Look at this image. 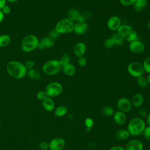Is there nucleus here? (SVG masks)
Masks as SVG:
<instances>
[{"label": "nucleus", "mask_w": 150, "mask_h": 150, "mask_svg": "<svg viewBox=\"0 0 150 150\" xmlns=\"http://www.w3.org/2000/svg\"><path fill=\"white\" fill-rule=\"evenodd\" d=\"M84 124L86 127V128H91L94 125V121L93 120L92 118L88 117L87 118L85 121H84Z\"/></svg>", "instance_id": "39"}, {"label": "nucleus", "mask_w": 150, "mask_h": 150, "mask_svg": "<svg viewBox=\"0 0 150 150\" xmlns=\"http://www.w3.org/2000/svg\"><path fill=\"white\" fill-rule=\"evenodd\" d=\"M127 71L129 75L136 78L142 76L145 72L142 63L137 61L129 63L127 66Z\"/></svg>", "instance_id": "7"}, {"label": "nucleus", "mask_w": 150, "mask_h": 150, "mask_svg": "<svg viewBox=\"0 0 150 150\" xmlns=\"http://www.w3.org/2000/svg\"><path fill=\"white\" fill-rule=\"evenodd\" d=\"M6 1L8 2H15L18 1V0H6Z\"/></svg>", "instance_id": "50"}, {"label": "nucleus", "mask_w": 150, "mask_h": 150, "mask_svg": "<svg viewBox=\"0 0 150 150\" xmlns=\"http://www.w3.org/2000/svg\"><path fill=\"white\" fill-rule=\"evenodd\" d=\"M121 25V19L119 16L117 15H113L110 16L107 22V25L108 28L110 30L113 31H117Z\"/></svg>", "instance_id": "11"}, {"label": "nucleus", "mask_w": 150, "mask_h": 150, "mask_svg": "<svg viewBox=\"0 0 150 150\" xmlns=\"http://www.w3.org/2000/svg\"><path fill=\"white\" fill-rule=\"evenodd\" d=\"M11 41V36L8 34H2L0 35V47L7 46Z\"/></svg>", "instance_id": "27"}, {"label": "nucleus", "mask_w": 150, "mask_h": 150, "mask_svg": "<svg viewBox=\"0 0 150 150\" xmlns=\"http://www.w3.org/2000/svg\"><path fill=\"white\" fill-rule=\"evenodd\" d=\"M146 79H147V80H148V84H150V74H148Z\"/></svg>", "instance_id": "49"}, {"label": "nucleus", "mask_w": 150, "mask_h": 150, "mask_svg": "<svg viewBox=\"0 0 150 150\" xmlns=\"http://www.w3.org/2000/svg\"><path fill=\"white\" fill-rule=\"evenodd\" d=\"M39 43V39L36 35H27L23 37L21 41V48L24 52H31L38 49Z\"/></svg>", "instance_id": "3"}, {"label": "nucleus", "mask_w": 150, "mask_h": 150, "mask_svg": "<svg viewBox=\"0 0 150 150\" xmlns=\"http://www.w3.org/2000/svg\"><path fill=\"white\" fill-rule=\"evenodd\" d=\"M101 111L102 113L105 116H111L114 113V108L109 105L103 107L101 110Z\"/></svg>", "instance_id": "31"}, {"label": "nucleus", "mask_w": 150, "mask_h": 150, "mask_svg": "<svg viewBox=\"0 0 150 150\" xmlns=\"http://www.w3.org/2000/svg\"><path fill=\"white\" fill-rule=\"evenodd\" d=\"M59 60L60 63H61L62 66H64L66 64L70 63V56L67 53H63Z\"/></svg>", "instance_id": "33"}, {"label": "nucleus", "mask_w": 150, "mask_h": 150, "mask_svg": "<svg viewBox=\"0 0 150 150\" xmlns=\"http://www.w3.org/2000/svg\"><path fill=\"white\" fill-rule=\"evenodd\" d=\"M129 135H130L129 132L127 129H120L118 130L115 133V137L120 141L127 139Z\"/></svg>", "instance_id": "24"}, {"label": "nucleus", "mask_w": 150, "mask_h": 150, "mask_svg": "<svg viewBox=\"0 0 150 150\" xmlns=\"http://www.w3.org/2000/svg\"><path fill=\"white\" fill-rule=\"evenodd\" d=\"M115 45L114 42L112 38H107L104 42V46L107 49H111Z\"/></svg>", "instance_id": "35"}, {"label": "nucleus", "mask_w": 150, "mask_h": 150, "mask_svg": "<svg viewBox=\"0 0 150 150\" xmlns=\"http://www.w3.org/2000/svg\"><path fill=\"white\" fill-rule=\"evenodd\" d=\"M142 134L146 140L150 141V126L145 127Z\"/></svg>", "instance_id": "36"}, {"label": "nucleus", "mask_w": 150, "mask_h": 150, "mask_svg": "<svg viewBox=\"0 0 150 150\" xmlns=\"http://www.w3.org/2000/svg\"><path fill=\"white\" fill-rule=\"evenodd\" d=\"M55 41L49 36L43 37L39 40V43L38 49L39 50H43L45 48H50L54 45Z\"/></svg>", "instance_id": "13"}, {"label": "nucleus", "mask_w": 150, "mask_h": 150, "mask_svg": "<svg viewBox=\"0 0 150 150\" xmlns=\"http://www.w3.org/2000/svg\"><path fill=\"white\" fill-rule=\"evenodd\" d=\"M113 116V120L118 125H122L124 124L127 121V117L125 113L121 111H117L114 112Z\"/></svg>", "instance_id": "16"}, {"label": "nucleus", "mask_w": 150, "mask_h": 150, "mask_svg": "<svg viewBox=\"0 0 150 150\" xmlns=\"http://www.w3.org/2000/svg\"><path fill=\"white\" fill-rule=\"evenodd\" d=\"M66 145L64 138L62 137H56L53 138L49 142V149L50 150H63Z\"/></svg>", "instance_id": "9"}, {"label": "nucleus", "mask_w": 150, "mask_h": 150, "mask_svg": "<svg viewBox=\"0 0 150 150\" xmlns=\"http://www.w3.org/2000/svg\"><path fill=\"white\" fill-rule=\"evenodd\" d=\"M111 38L114 42L115 45H116V46H121L123 44V43L124 42V37L120 33L117 32V31L115 33H114L112 35Z\"/></svg>", "instance_id": "29"}, {"label": "nucleus", "mask_w": 150, "mask_h": 150, "mask_svg": "<svg viewBox=\"0 0 150 150\" xmlns=\"http://www.w3.org/2000/svg\"><path fill=\"white\" fill-rule=\"evenodd\" d=\"M36 98L40 101H42L43 99H45L46 97H47V95L45 91V90L42 91H38L37 93H36Z\"/></svg>", "instance_id": "37"}, {"label": "nucleus", "mask_w": 150, "mask_h": 150, "mask_svg": "<svg viewBox=\"0 0 150 150\" xmlns=\"http://www.w3.org/2000/svg\"><path fill=\"white\" fill-rule=\"evenodd\" d=\"M80 13V12L77 9L74 8H70L67 12V18H68L73 22H76Z\"/></svg>", "instance_id": "22"}, {"label": "nucleus", "mask_w": 150, "mask_h": 150, "mask_svg": "<svg viewBox=\"0 0 150 150\" xmlns=\"http://www.w3.org/2000/svg\"><path fill=\"white\" fill-rule=\"evenodd\" d=\"M24 65H25V67L26 68V69L29 70V69H32L34 67L35 63L32 60H28L25 62Z\"/></svg>", "instance_id": "40"}, {"label": "nucleus", "mask_w": 150, "mask_h": 150, "mask_svg": "<svg viewBox=\"0 0 150 150\" xmlns=\"http://www.w3.org/2000/svg\"><path fill=\"white\" fill-rule=\"evenodd\" d=\"M60 34L56 30V29L54 28L53 29H51L49 32V34H48V36H49L50 38H51L53 40H56L57 39L59 36H60Z\"/></svg>", "instance_id": "34"}, {"label": "nucleus", "mask_w": 150, "mask_h": 150, "mask_svg": "<svg viewBox=\"0 0 150 150\" xmlns=\"http://www.w3.org/2000/svg\"><path fill=\"white\" fill-rule=\"evenodd\" d=\"M136 0H119L120 3L124 6L132 5Z\"/></svg>", "instance_id": "41"}, {"label": "nucleus", "mask_w": 150, "mask_h": 150, "mask_svg": "<svg viewBox=\"0 0 150 150\" xmlns=\"http://www.w3.org/2000/svg\"><path fill=\"white\" fill-rule=\"evenodd\" d=\"M87 50L86 45L84 43L82 42H79L76 43L73 49V53L74 55L78 57L81 56H84V54L86 53Z\"/></svg>", "instance_id": "14"}, {"label": "nucleus", "mask_w": 150, "mask_h": 150, "mask_svg": "<svg viewBox=\"0 0 150 150\" xmlns=\"http://www.w3.org/2000/svg\"><path fill=\"white\" fill-rule=\"evenodd\" d=\"M117 106L119 111L124 113L130 111L132 107L131 100L127 97H121L119 98L117 102Z\"/></svg>", "instance_id": "8"}, {"label": "nucleus", "mask_w": 150, "mask_h": 150, "mask_svg": "<svg viewBox=\"0 0 150 150\" xmlns=\"http://www.w3.org/2000/svg\"><path fill=\"white\" fill-rule=\"evenodd\" d=\"M145 127V122L142 118L134 117L129 121L127 129L129 135L137 137L142 134Z\"/></svg>", "instance_id": "2"}, {"label": "nucleus", "mask_w": 150, "mask_h": 150, "mask_svg": "<svg viewBox=\"0 0 150 150\" xmlns=\"http://www.w3.org/2000/svg\"><path fill=\"white\" fill-rule=\"evenodd\" d=\"M74 25V22L66 17L58 21L56 23L54 28L60 35L66 34L73 32Z\"/></svg>", "instance_id": "5"}, {"label": "nucleus", "mask_w": 150, "mask_h": 150, "mask_svg": "<svg viewBox=\"0 0 150 150\" xmlns=\"http://www.w3.org/2000/svg\"><path fill=\"white\" fill-rule=\"evenodd\" d=\"M146 122L148 126H150V112H149L146 117Z\"/></svg>", "instance_id": "47"}, {"label": "nucleus", "mask_w": 150, "mask_h": 150, "mask_svg": "<svg viewBox=\"0 0 150 150\" xmlns=\"http://www.w3.org/2000/svg\"><path fill=\"white\" fill-rule=\"evenodd\" d=\"M144 97L141 93L135 94L131 100L132 105L135 108H139L144 103Z\"/></svg>", "instance_id": "18"}, {"label": "nucleus", "mask_w": 150, "mask_h": 150, "mask_svg": "<svg viewBox=\"0 0 150 150\" xmlns=\"http://www.w3.org/2000/svg\"><path fill=\"white\" fill-rule=\"evenodd\" d=\"M108 150H125V149L124 148H123L122 146H121L119 145H115V146L111 147Z\"/></svg>", "instance_id": "44"}, {"label": "nucleus", "mask_w": 150, "mask_h": 150, "mask_svg": "<svg viewBox=\"0 0 150 150\" xmlns=\"http://www.w3.org/2000/svg\"><path fill=\"white\" fill-rule=\"evenodd\" d=\"M145 72L150 74V56L146 57L142 63Z\"/></svg>", "instance_id": "32"}, {"label": "nucleus", "mask_w": 150, "mask_h": 150, "mask_svg": "<svg viewBox=\"0 0 150 150\" xmlns=\"http://www.w3.org/2000/svg\"><path fill=\"white\" fill-rule=\"evenodd\" d=\"M8 74L15 79H21L26 76L27 69L24 63L18 60L9 62L6 67Z\"/></svg>", "instance_id": "1"}, {"label": "nucleus", "mask_w": 150, "mask_h": 150, "mask_svg": "<svg viewBox=\"0 0 150 150\" xmlns=\"http://www.w3.org/2000/svg\"><path fill=\"white\" fill-rule=\"evenodd\" d=\"M134 28L126 24H121L118 30H117V32L120 33L123 37H124L125 35H127L129 32H130Z\"/></svg>", "instance_id": "25"}, {"label": "nucleus", "mask_w": 150, "mask_h": 150, "mask_svg": "<svg viewBox=\"0 0 150 150\" xmlns=\"http://www.w3.org/2000/svg\"><path fill=\"white\" fill-rule=\"evenodd\" d=\"M125 150H143V143L138 139H133L129 141L125 148Z\"/></svg>", "instance_id": "12"}, {"label": "nucleus", "mask_w": 150, "mask_h": 150, "mask_svg": "<svg viewBox=\"0 0 150 150\" xmlns=\"http://www.w3.org/2000/svg\"><path fill=\"white\" fill-rule=\"evenodd\" d=\"M26 76L32 80H39L40 79L42 74L39 70L36 69L35 68H32L29 70H27Z\"/></svg>", "instance_id": "20"}, {"label": "nucleus", "mask_w": 150, "mask_h": 150, "mask_svg": "<svg viewBox=\"0 0 150 150\" xmlns=\"http://www.w3.org/2000/svg\"><path fill=\"white\" fill-rule=\"evenodd\" d=\"M147 4V0H136L132 5V6L135 11L140 12L146 7Z\"/></svg>", "instance_id": "21"}, {"label": "nucleus", "mask_w": 150, "mask_h": 150, "mask_svg": "<svg viewBox=\"0 0 150 150\" xmlns=\"http://www.w3.org/2000/svg\"><path fill=\"white\" fill-rule=\"evenodd\" d=\"M78 64L81 67H84L87 64V59L84 56H81L78 57Z\"/></svg>", "instance_id": "38"}, {"label": "nucleus", "mask_w": 150, "mask_h": 150, "mask_svg": "<svg viewBox=\"0 0 150 150\" xmlns=\"http://www.w3.org/2000/svg\"><path fill=\"white\" fill-rule=\"evenodd\" d=\"M5 14L2 12V11L1 10H0V23L2 22V21L5 18Z\"/></svg>", "instance_id": "45"}, {"label": "nucleus", "mask_w": 150, "mask_h": 150, "mask_svg": "<svg viewBox=\"0 0 150 150\" xmlns=\"http://www.w3.org/2000/svg\"><path fill=\"white\" fill-rule=\"evenodd\" d=\"M68 111V108L65 105H59L56 108H54V114L56 117H62L64 115H65Z\"/></svg>", "instance_id": "23"}, {"label": "nucleus", "mask_w": 150, "mask_h": 150, "mask_svg": "<svg viewBox=\"0 0 150 150\" xmlns=\"http://www.w3.org/2000/svg\"><path fill=\"white\" fill-rule=\"evenodd\" d=\"M6 0H0V10L2 8V7L5 5L6 4Z\"/></svg>", "instance_id": "46"}, {"label": "nucleus", "mask_w": 150, "mask_h": 150, "mask_svg": "<svg viewBox=\"0 0 150 150\" xmlns=\"http://www.w3.org/2000/svg\"><path fill=\"white\" fill-rule=\"evenodd\" d=\"M124 40L130 43L131 42H133L135 40L138 39V33L134 29H132L130 32H129L127 35H125L124 37Z\"/></svg>", "instance_id": "28"}, {"label": "nucleus", "mask_w": 150, "mask_h": 150, "mask_svg": "<svg viewBox=\"0 0 150 150\" xmlns=\"http://www.w3.org/2000/svg\"><path fill=\"white\" fill-rule=\"evenodd\" d=\"M63 90V86L57 81H52L48 83L45 88V91L47 96L51 98L60 96Z\"/></svg>", "instance_id": "6"}, {"label": "nucleus", "mask_w": 150, "mask_h": 150, "mask_svg": "<svg viewBox=\"0 0 150 150\" xmlns=\"http://www.w3.org/2000/svg\"><path fill=\"white\" fill-rule=\"evenodd\" d=\"M42 105L43 108L47 111H52L55 108L54 100L52 98L48 96L42 101Z\"/></svg>", "instance_id": "17"}, {"label": "nucleus", "mask_w": 150, "mask_h": 150, "mask_svg": "<svg viewBox=\"0 0 150 150\" xmlns=\"http://www.w3.org/2000/svg\"><path fill=\"white\" fill-rule=\"evenodd\" d=\"M91 17V13L90 12L88 11H84L82 13H80L76 22H81V23H84V22H86Z\"/></svg>", "instance_id": "26"}, {"label": "nucleus", "mask_w": 150, "mask_h": 150, "mask_svg": "<svg viewBox=\"0 0 150 150\" xmlns=\"http://www.w3.org/2000/svg\"><path fill=\"white\" fill-rule=\"evenodd\" d=\"M39 146L41 150H47L49 149V143L46 141H42L39 143Z\"/></svg>", "instance_id": "42"}, {"label": "nucleus", "mask_w": 150, "mask_h": 150, "mask_svg": "<svg viewBox=\"0 0 150 150\" xmlns=\"http://www.w3.org/2000/svg\"><path fill=\"white\" fill-rule=\"evenodd\" d=\"M62 69V66L59 60L50 59L46 62L42 66L43 72L49 76H53L58 74Z\"/></svg>", "instance_id": "4"}, {"label": "nucleus", "mask_w": 150, "mask_h": 150, "mask_svg": "<svg viewBox=\"0 0 150 150\" xmlns=\"http://www.w3.org/2000/svg\"><path fill=\"white\" fill-rule=\"evenodd\" d=\"M146 27H147V28H148L149 30H150V19L148 20V22H147Z\"/></svg>", "instance_id": "48"}, {"label": "nucleus", "mask_w": 150, "mask_h": 150, "mask_svg": "<svg viewBox=\"0 0 150 150\" xmlns=\"http://www.w3.org/2000/svg\"><path fill=\"white\" fill-rule=\"evenodd\" d=\"M128 47L129 50L135 54H141L145 49L144 43L138 39L129 43Z\"/></svg>", "instance_id": "10"}, {"label": "nucleus", "mask_w": 150, "mask_h": 150, "mask_svg": "<svg viewBox=\"0 0 150 150\" xmlns=\"http://www.w3.org/2000/svg\"><path fill=\"white\" fill-rule=\"evenodd\" d=\"M62 70L65 75L68 76H71L76 73V68L74 64L69 63L64 66H62Z\"/></svg>", "instance_id": "19"}, {"label": "nucleus", "mask_w": 150, "mask_h": 150, "mask_svg": "<svg viewBox=\"0 0 150 150\" xmlns=\"http://www.w3.org/2000/svg\"><path fill=\"white\" fill-rule=\"evenodd\" d=\"M137 84L141 88H146L148 85L146 77H144L143 75L139 76L137 78Z\"/></svg>", "instance_id": "30"}, {"label": "nucleus", "mask_w": 150, "mask_h": 150, "mask_svg": "<svg viewBox=\"0 0 150 150\" xmlns=\"http://www.w3.org/2000/svg\"><path fill=\"white\" fill-rule=\"evenodd\" d=\"M88 27V25L86 22H76L74 23L73 32L77 35H81L87 31Z\"/></svg>", "instance_id": "15"}, {"label": "nucleus", "mask_w": 150, "mask_h": 150, "mask_svg": "<svg viewBox=\"0 0 150 150\" xmlns=\"http://www.w3.org/2000/svg\"><path fill=\"white\" fill-rule=\"evenodd\" d=\"M1 10L2 11V12H3L5 15H8V14H9V13H11V9L10 6H9V5H6V4L5 5H4Z\"/></svg>", "instance_id": "43"}]
</instances>
